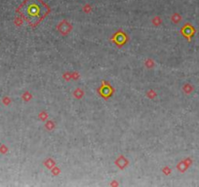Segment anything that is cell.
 I'll use <instances>...</instances> for the list:
<instances>
[{"mask_svg":"<svg viewBox=\"0 0 199 187\" xmlns=\"http://www.w3.org/2000/svg\"><path fill=\"white\" fill-rule=\"evenodd\" d=\"M21 14L31 25L37 24L49 12L41 0H25L20 7Z\"/></svg>","mask_w":199,"mask_h":187,"instance_id":"6da1fadb","label":"cell"}]
</instances>
